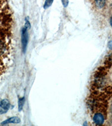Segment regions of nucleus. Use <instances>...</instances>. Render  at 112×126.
Masks as SVG:
<instances>
[{"instance_id": "nucleus-5", "label": "nucleus", "mask_w": 112, "mask_h": 126, "mask_svg": "<svg viewBox=\"0 0 112 126\" xmlns=\"http://www.w3.org/2000/svg\"><path fill=\"white\" fill-rule=\"evenodd\" d=\"M95 3L97 7L99 9H102L105 5L106 0H95Z\"/></svg>"}, {"instance_id": "nucleus-9", "label": "nucleus", "mask_w": 112, "mask_h": 126, "mask_svg": "<svg viewBox=\"0 0 112 126\" xmlns=\"http://www.w3.org/2000/svg\"><path fill=\"white\" fill-rule=\"evenodd\" d=\"M30 26H30V24L29 23V21H28V20H26V23L25 24V26H24V27L28 29H30Z\"/></svg>"}, {"instance_id": "nucleus-10", "label": "nucleus", "mask_w": 112, "mask_h": 126, "mask_svg": "<svg viewBox=\"0 0 112 126\" xmlns=\"http://www.w3.org/2000/svg\"><path fill=\"white\" fill-rule=\"evenodd\" d=\"M7 111V110H4V109H0V115L6 113Z\"/></svg>"}, {"instance_id": "nucleus-12", "label": "nucleus", "mask_w": 112, "mask_h": 126, "mask_svg": "<svg viewBox=\"0 0 112 126\" xmlns=\"http://www.w3.org/2000/svg\"><path fill=\"white\" fill-rule=\"evenodd\" d=\"M110 24H111V25L112 28V15L111 17V19H110Z\"/></svg>"}, {"instance_id": "nucleus-6", "label": "nucleus", "mask_w": 112, "mask_h": 126, "mask_svg": "<svg viewBox=\"0 0 112 126\" xmlns=\"http://www.w3.org/2000/svg\"><path fill=\"white\" fill-rule=\"evenodd\" d=\"M24 102H25V97H21L19 99L18 101V110L19 111H21L23 108Z\"/></svg>"}, {"instance_id": "nucleus-2", "label": "nucleus", "mask_w": 112, "mask_h": 126, "mask_svg": "<svg viewBox=\"0 0 112 126\" xmlns=\"http://www.w3.org/2000/svg\"><path fill=\"white\" fill-rule=\"evenodd\" d=\"M93 121L95 125L100 126L103 125L104 122V117L102 114L100 113H97L95 114L94 116L93 117Z\"/></svg>"}, {"instance_id": "nucleus-13", "label": "nucleus", "mask_w": 112, "mask_h": 126, "mask_svg": "<svg viewBox=\"0 0 112 126\" xmlns=\"http://www.w3.org/2000/svg\"><path fill=\"white\" fill-rule=\"evenodd\" d=\"M85 125H87V123H86V122H85V123H84V124H83V126H85Z\"/></svg>"}, {"instance_id": "nucleus-1", "label": "nucleus", "mask_w": 112, "mask_h": 126, "mask_svg": "<svg viewBox=\"0 0 112 126\" xmlns=\"http://www.w3.org/2000/svg\"><path fill=\"white\" fill-rule=\"evenodd\" d=\"M28 29L25 27H24L22 29L21 32V43L22 50L24 53H25L28 46Z\"/></svg>"}, {"instance_id": "nucleus-14", "label": "nucleus", "mask_w": 112, "mask_h": 126, "mask_svg": "<svg viewBox=\"0 0 112 126\" xmlns=\"http://www.w3.org/2000/svg\"><path fill=\"white\" fill-rule=\"evenodd\" d=\"M1 101V99H0V101Z\"/></svg>"}, {"instance_id": "nucleus-8", "label": "nucleus", "mask_w": 112, "mask_h": 126, "mask_svg": "<svg viewBox=\"0 0 112 126\" xmlns=\"http://www.w3.org/2000/svg\"><path fill=\"white\" fill-rule=\"evenodd\" d=\"M62 2L63 4V6L64 7H66L68 5V0H62Z\"/></svg>"}, {"instance_id": "nucleus-11", "label": "nucleus", "mask_w": 112, "mask_h": 126, "mask_svg": "<svg viewBox=\"0 0 112 126\" xmlns=\"http://www.w3.org/2000/svg\"><path fill=\"white\" fill-rule=\"evenodd\" d=\"M108 48L112 50V40H111L108 43Z\"/></svg>"}, {"instance_id": "nucleus-4", "label": "nucleus", "mask_w": 112, "mask_h": 126, "mask_svg": "<svg viewBox=\"0 0 112 126\" xmlns=\"http://www.w3.org/2000/svg\"><path fill=\"white\" fill-rule=\"evenodd\" d=\"M10 107H11V104L7 99H3L0 101V107H1L4 110H8Z\"/></svg>"}, {"instance_id": "nucleus-3", "label": "nucleus", "mask_w": 112, "mask_h": 126, "mask_svg": "<svg viewBox=\"0 0 112 126\" xmlns=\"http://www.w3.org/2000/svg\"><path fill=\"white\" fill-rule=\"evenodd\" d=\"M20 121H21V120H20L19 117H13L2 122L1 123V125H5L9 123H20Z\"/></svg>"}, {"instance_id": "nucleus-7", "label": "nucleus", "mask_w": 112, "mask_h": 126, "mask_svg": "<svg viewBox=\"0 0 112 126\" xmlns=\"http://www.w3.org/2000/svg\"><path fill=\"white\" fill-rule=\"evenodd\" d=\"M53 2V0H46L44 5V9H47L52 5Z\"/></svg>"}]
</instances>
